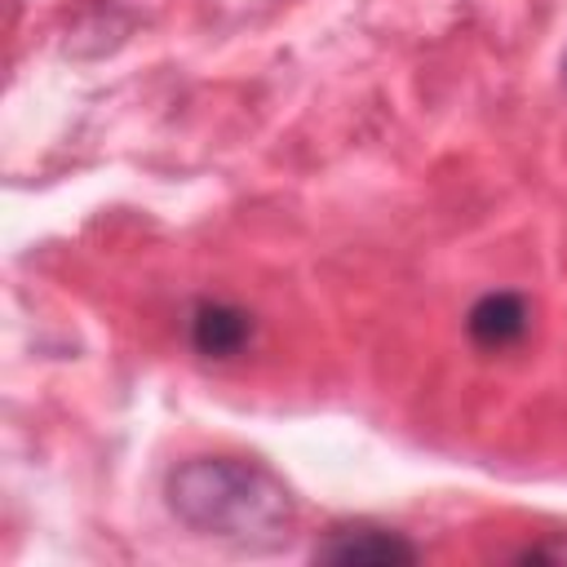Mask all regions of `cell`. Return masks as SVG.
I'll return each mask as SVG.
<instances>
[{"mask_svg":"<svg viewBox=\"0 0 567 567\" xmlns=\"http://www.w3.org/2000/svg\"><path fill=\"white\" fill-rule=\"evenodd\" d=\"M168 509L199 536L266 545L292 518L288 487L239 456H195L168 474Z\"/></svg>","mask_w":567,"mask_h":567,"instance_id":"1","label":"cell"},{"mask_svg":"<svg viewBox=\"0 0 567 567\" xmlns=\"http://www.w3.org/2000/svg\"><path fill=\"white\" fill-rule=\"evenodd\" d=\"M315 563H372V567H399V563H416V545L403 540L390 527L377 523H341L332 527L319 545H315Z\"/></svg>","mask_w":567,"mask_h":567,"instance_id":"2","label":"cell"},{"mask_svg":"<svg viewBox=\"0 0 567 567\" xmlns=\"http://www.w3.org/2000/svg\"><path fill=\"white\" fill-rule=\"evenodd\" d=\"M527 328H532V306L518 292H483L465 315V332L478 350H509L527 337Z\"/></svg>","mask_w":567,"mask_h":567,"instance_id":"3","label":"cell"},{"mask_svg":"<svg viewBox=\"0 0 567 567\" xmlns=\"http://www.w3.org/2000/svg\"><path fill=\"white\" fill-rule=\"evenodd\" d=\"M252 341V315L230 301H199L190 310V346L204 359H235Z\"/></svg>","mask_w":567,"mask_h":567,"instance_id":"4","label":"cell"}]
</instances>
